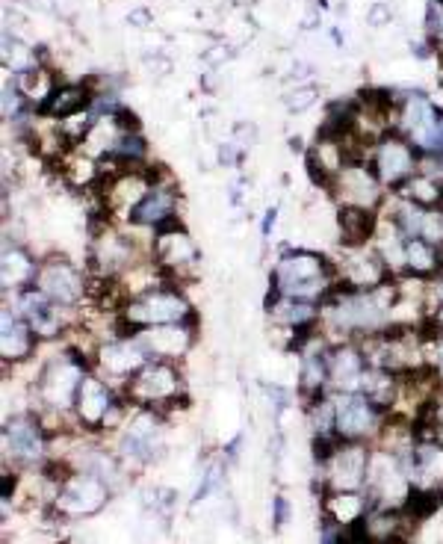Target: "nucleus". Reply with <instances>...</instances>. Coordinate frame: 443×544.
<instances>
[{
	"label": "nucleus",
	"instance_id": "f257e3e1",
	"mask_svg": "<svg viewBox=\"0 0 443 544\" xmlns=\"http://www.w3.org/2000/svg\"><path fill=\"white\" fill-rule=\"evenodd\" d=\"M319 323L328 335L346 343V340H364L384 332L390 323V311L381 308L373 290H346L334 287L322 305H319Z\"/></svg>",
	"mask_w": 443,
	"mask_h": 544
},
{
	"label": "nucleus",
	"instance_id": "f03ea898",
	"mask_svg": "<svg viewBox=\"0 0 443 544\" xmlns=\"http://www.w3.org/2000/svg\"><path fill=\"white\" fill-rule=\"evenodd\" d=\"M337 287V270L322 252H305V249H287L275 270H272V284L278 296L287 299H302V302H317Z\"/></svg>",
	"mask_w": 443,
	"mask_h": 544
},
{
	"label": "nucleus",
	"instance_id": "7ed1b4c3",
	"mask_svg": "<svg viewBox=\"0 0 443 544\" xmlns=\"http://www.w3.org/2000/svg\"><path fill=\"white\" fill-rule=\"evenodd\" d=\"M181 323H195V308L184 296V290H178L172 284L151 290L139 299H127L119 311L122 335H136V332L154 329V326H181Z\"/></svg>",
	"mask_w": 443,
	"mask_h": 544
},
{
	"label": "nucleus",
	"instance_id": "20e7f679",
	"mask_svg": "<svg viewBox=\"0 0 443 544\" xmlns=\"http://www.w3.org/2000/svg\"><path fill=\"white\" fill-rule=\"evenodd\" d=\"M89 364L92 358L80 355L77 349H65L63 355L51 358L36 373V382H33V397L39 400V411H57V414L74 411L80 382L92 370Z\"/></svg>",
	"mask_w": 443,
	"mask_h": 544
},
{
	"label": "nucleus",
	"instance_id": "39448f33",
	"mask_svg": "<svg viewBox=\"0 0 443 544\" xmlns=\"http://www.w3.org/2000/svg\"><path fill=\"white\" fill-rule=\"evenodd\" d=\"M122 394L133 406L154 408L163 414L184 400L187 385L175 361H148L122 388Z\"/></svg>",
	"mask_w": 443,
	"mask_h": 544
},
{
	"label": "nucleus",
	"instance_id": "423d86ee",
	"mask_svg": "<svg viewBox=\"0 0 443 544\" xmlns=\"http://www.w3.org/2000/svg\"><path fill=\"white\" fill-rule=\"evenodd\" d=\"M51 450V435L39 414H12L3 420V462L18 465V468H42L48 462Z\"/></svg>",
	"mask_w": 443,
	"mask_h": 544
},
{
	"label": "nucleus",
	"instance_id": "0eeeda50",
	"mask_svg": "<svg viewBox=\"0 0 443 544\" xmlns=\"http://www.w3.org/2000/svg\"><path fill=\"white\" fill-rule=\"evenodd\" d=\"M166 453V438H163V414L154 408H136L127 423L122 426L119 438V459L125 468H148Z\"/></svg>",
	"mask_w": 443,
	"mask_h": 544
},
{
	"label": "nucleus",
	"instance_id": "6e6552de",
	"mask_svg": "<svg viewBox=\"0 0 443 544\" xmlns=\"http://www.w3.org/2000/svg\"><path fill=\"white\" fill-rule=\"evenodd\" d=\"M370 459H373L370 441H340L334 453L325 462H319L322 491H364Z\"/></svg>",
	"mask_w": 443,
	"mask_h": 544
},
{
	"label": "nucleus",
	"instance_id": "1a4fd4ad",
	"mask_svg": "<svg viewBox=\"0 0 443 544\" xmlns=\"http://www.w3.org/2000/svg\"><path fill=\"white\" fill-rule=\"evenodd\" d=\"M420 160H423V154L417 151V145L399 131L381 136L370 151V166H373L376 178L384 190H393V193L420 172Z\"/></svg>",
	"mask_w": 443,
	"mask_h": 544
},
{
	"label": "nucleus",
	"instance_id": "9d476101",
	"mask_svg": "<svg viewBox=\"0 0 443 544\" xmlns=\"http://www.w3.org/2000/svg\"><path fill=\"white\" fill-rule=\"evenodd\" d=\"M367 497L370 506H393V509H405L408 497H411V479L405 474V465L396 453L390 450H373L370 459V474H367Z\"/></svg>",
	"mask_w": 443,
	"mask_h": 544
},
{
	"label": "nucleus",
	"instance_id": "9b49d317",
	"mask_svg": "<svg viewBox=\"0 0 443 544\" xmlns=\"http://www.w3.org/2000/svg\"><path fill=\"white\" fill-rule=\"evenodd\" d=\"M36 287L60 308H77L89 296V275L77 270L63 255H51L39 264Z\"/></svg>",
	"mask_w": 443,
	"mask_h": 544
},
{
	"label": "nucleus",
	"instance_id": "f8f14e48",
	"mask_svg": "<svg viewBox=\"0 0 443 544\" xmlns=\"http://www.w3.org/2000/svg\"><path fill=\"white\" fill-rule=\"evenodd\" d=\"M110 494H113V488L107 482H101L98 476L86 474V471L71 468V474L65 476L60 491H57L54 509L65 518H86V515L101 512L110 503Z\"/></svg>",
	"mask_w": 443,
	"mask_h": 544
},
{
	"label": "nucleus",
	"instance_id": "ddd939ff",
	"mask_svg": "<svg viewBox=\"0 0 443 544\" xmlns=\"http://www.w3.org/2000/svg\"><path fill=\"white\" fill-rule=\"evenodd\" d=\"M328 196L340 207H364V210H376V213L384 207V187L370 163H349L331 181Z\"/></svg>",
	"mask_w": 443,
	"mask_h": 544
},
{
	"label": "nucleus",
	"instance_id": "4468645a",
	"mask_svg": "<svg viewBox=\"0 0 443 544\" xmlns=\"http://www.w3.org/2000/svg\"><path fill=\"white\" fill-rule=\"evenodd\" d=\"M151 358L145 355L142 343L136 340V335H119L116 340H104L98 343L95 349V370L98 376H104L110 385H122L125 388L127 382L148 364Z\"/></svg>",
	"mask_w": 443,
	"mask_h": 544
},
{
	"label": "nucleus",
	"instance_id": "2eb2a0df",
	"mask_svg": "<svg viewBox=\"0 0 443 544\" xmlns=\"http://www.w3.org/2000/svg\"><path fill=\"white\" fill-rule=\"evenodd\" d=\"M331 264L337 270V287L346 290H376L393 278L373 246H340V258Z\"/></svg>",
	"mask_w": 443,
	"mask_h": 544
},
{
	"label": "nucleus",
	"instance_id": "dca6fc26",
	"mask_svg": "<svg viewBox=\"0 0 443 544\" xmlns=\"http://www.w3.org/2000/svg\"><path fill=\"white\" fill-rule=\"evenodd\" d=\"M151 258L157 261V267L166 272L169 278L192 270L198 264V246L190 237V231L181 225V219H169L166 225H160L154 231Z\"/></svg>",
	"mask_w": 443,
	"mask_h": 544
},
{
	"label": "nucleus",
	"instance_id": "f3484780",
	"mask_svg": "<svg viewBox=\"0 0 443 544\" xmlns=\"http://www.w3.org/2000/svg\"><path fill=\"white\" fill-rule=\"evenodd\" d=\"M337 403V438L340 441H373L379 438L387 414L364 394H334Z\"/></svg>",
	"mask_w": 443,
	"mask_h": 544
},
{
	"label": "nucleus",
	"instance_id": "a211bd4d",
	"mask_svg": "<svg viewBox=\"0 0 443 544\" xmlns=\"http://www.w3.org/2000/svg\"><path fill=\"white\" fill-rule=\"evenodd\" d=\"M370 361L358 340L334 343L328 352V391L331 394H361Z\"/></svg>",
	"mask_w": 443,
	"mask_h": 544
},
{
	"label": "nucleus",
	"instance_id": "6ab92c4d",
	"mask_svg": "<svg viewBox=\"0 0 443 544\" xmlns=\"http://www.w3.org/2000/svg\"><path fill=\"white\" fill-rule=\"evenodd\" d=\"M15 311L30 323L39 340H57L63 332V311L57 302H51L36 284L15 293Z\"/></svg>",
	"mask_w": 443,
	"mask_h": 544
},
{
	"label": "nucleus",
	"instance_id": "aec40b11",
	"mask_svg": "<svg viewBox=\"0 0 443 544\" xmlns=\"http://www.w3.org/2000/svg\"><path fill=\"white\" fill-rule=\"evenodd\" d=\"M119 394L113 391V385L98 376V373H86V379L80 382V391H77V403H74V417L83 429H92V432H101L104 429V420H107V411L116 406Z\"/></svg>",
	"mask_w": 443,
	"mask_h": 544
},
{
	"label": "nucleus",
	"instance_id": "412c9836",
	"mask_svg": "<svg viewBox=\"0 0 443 544\" xmlns=\"http://www.w3.org/2000/svg\"><path fill=\"white\" fill-rule=\"evenodd\" d=\"M414 491H441L443 494V444L441 441H414V447L399 456Z\"/></svg>",
	"mask_w": 443,
	"mask_h": 544
},
{
	"label": "nucleus",
	"instance_id": "4be33fe9",
	"mask_svg": "<svg viewBox=\"0 0 443 544\" xmlns=\"http://www.w3.org/2000/svg\"><path fill=\"white\" fill-rule=\"evenodd\" d=\"M136 340L142 343L145 355L151 361H184L190 355L195 343V323H181V326H154L136 332Z\"/></svg>",
	"mask_w": 443,
	"mask_h": 544
},
{
	"label": "nucleus",
	"instance_id": "5701e85b",
	"mask_svg": "<svg viewBox=\"0 0 443 544\" xmlns=\"http://www.w3.org/2000/svg\"><path fill=\"white\" fill-rule=\"evenodd\" d=\"M178 204L181 196L169 181H160L148 190V196L133 207V213L127 216L130 228H145V231H157L160 225H166L169 219H178Z\"/></svg>",
	"mask_w": 443,
	"mask_h": 544
},
{
	"label": "nucleus",
	"instance_id": "b1692460",
	"mask_svg": "<svg viewBox=\"0 0 443 544\" xmlns=\"http://www.w3.org/2000/svg\"><path fill=\"white\" fill-rule=\"evenodd\" d=\"M36 332L30 323L9 305L0 311V358L3 364H21L36 352Z\"/></svg>",
	"mask_w": 443,
	"mask_h": 544
},
{
	"label": "nucleus",
	"instance_id": "393cba45",
	"mask_svg": "<svg viewBox=\"0 0 443 544\" xmlns=\"http://www.w3.org/2000/svg\"><path fill=\"white\" fill-rule=\"evenodd\" d=\"M39 264L36 255H30L24 246L18 243H9L3 240V255H0V284H3V293H18L24 287H33L36 284V275H39Z\"/></svg>",
	"mask_w": 443,
	"mask_h": 544
},
{
	"label": "nucleus",
	"instance_id": "a878e982",
	"mask_svg": "<svg viewBox=\"0 0 443 544\" xmlns=\"http://www.w3.org/2000/svg\"><path fill=\"white\" fill-rule=\"evenodd\" d=\"M370 512L367 491H322V518L334 521L343 530L361 527Z\"/></svg>",
	"mask_w": 443,
	"mask_h": 544
},
{
	"label": "nucleus",
	"instance_id": "bb28decb",
	"mask_svg": "<svg viewBox=\"0 0 443 544\" xmlns=\"http://www.w3.org/2000/svg\"><path fill=\"white\" fill-rule=\"evenodd\" d=\"M441 122L443 110L438 104H432L429 98H423V95L408 98V101L399 107V113H396V131L402 136H408L414 145L429 134L432 128H438Z\"/></svg>",
	"mask_w": 443,
	"mask_h": 544
},
{
	"label": "nucleus",
	"instance_id": "cd10ccee",
	"mask_svg": "<svg viewBox=\"0 0 443 544\" xmlns=\"http://www.w3.org/2000/svg\"><path fill=\"white\" fill-rule=\"evenodd\" d=\"M92 104H95L92 83H60L51 92V98L39 107V113L51 122H65L77 113L92 110Z\"/></svg>",
	"mask_w": 443,
	"mask_h": 544
},
{
	"label": "nucleus",
	"instance_id": "c85d7f7f",
	"mask_svg": "<svg viewBox=\"0 0 443 544\" xmlns=\"http://www.w3.org/2000/svg\"><path fill=\"white\" fill-rule=\"evenodd\" d=\"M379 234V213L364 207H337L340 246H370Z\"/></svg>",
	"mask_w": 443,
	"mask_h": 544
},
{
	"label": "nucleus",
	"instance_id": "c756f323",
	"mask_svg": "<svg viewBox=\"0 0 443 544\" xmlns=\"http://www.w3.org/2000/svg\"><path fill=\"white\" fill-rule=\"evenodd\" d=\"M443 272L441 264V249L414 237V240H405V278H438Z\"/></svg>",
	"mask_w": 443,
	"mask_h": 544
},
{
	"label": "nucleus",
	"instance_id": "7c9ffc66",
	"mask_svg": "<svg viewBox=\"0 0 443 544\" xmlns=\"http://www.w3.org/2000/svg\"><path fill=\"white\" fill-rule=\"evenodd\" d=\"M15 83H18L21 95L27 98V104H39V107H42V104L51 98V92L60 86V83H57V77H54V71L45 66L21 71V74L15 77Z\"/></svg>",
	"mask_w": 443,
	"mask_h": 544
},
{
	"label": "nucleus",
	"instance_id": "2f4dec72",
	"mask_svg": "<svg viewBox=\"0 0 443 544\" xmlns=\"http://www.w3.org/2000/svg\"><path fill=\"white\" fill-rule=\"evenodd\" d=\"M414 432L420 441H441L443 444V388L435 391L432 400L414 414Z\"/></svg>",
	"mask_w": 443,
	"mask_h": 544
},
{
	"label": "nucleus",
	"instance_id": "473e14b6",
	"mask_svg": "<svg viewBox=\"0 0 443 544\" xmlns=\"http://www.w3.org/2000/svg\"><path fill=\"white\" fill-rule=\"evenodd\" d=\"M225 485V462L222 459H210L201 471V482L192 494V506H198L201 500H207L210 494H216Z\"/></svg>",
	"mask_w": 443,
	"mask_h": 544
},
{
	"label": "nucleus",
	"instance_id": "72a5a7b5",
	"mask_svg": "<svg viewBox=\"0 0 443 544\" xmlns=\"http://www.w3.org/2000/svg\"><path fill=\"white\" fill-rule=\"evenodd\" d=\"M319 89L314 83H296V89L287 95V110L290 113H305L317 104Z\"/></svg>",
	"mask_w": 443,
	"mask_h": 544
},
{
	"label": "nucleus",
	"instance_id": "f704fd0d",
	"mask_svg": "<svg viewBox=\"0 0 443 544\" xmlns=\"http://www.w3.org/2000/svg\"><path fill=\"white\" fill-rule=\"evenodd\" d=\"M290 500L284 494H275L272 497V530H284L287 521H290Z\"/></svg>",
	"mask_w": 443,
	"mask_h": 544
},
{
	"label": "nucleus",
	"instance_id": "c9c22d12",
	"mask_svg": "<svg viewBox=\"0 0 443 544\" xmlns=\"http://www.w3.org/2000/svg\"><path fill=\"white\" fill-rule=\"evenodd\" d=\"M429 36L435 39L438 51L443 54V6L435 9V3L429 6Z\"/></svg>",
	"mask_w": 443,
	"mask_h": 544
},
{
	"label": "nucleus",
	"instance_id": "e433bc0d",
	"mask_svg": "<svg viewBox=\"0 0 443 544\" xmlns=\"http://www.w3.org/2000/svg\"><path fill=\"white\" fill-rule=\"evenodd\" d=\"M429 364H432V370H435V376H438V382H441L443 388V338L432 340L429 343Z\"/></svg>",
	"mask_w": 443,
	"mask_h": 544
},
{
	"label": "nucleus",
	"instance_id": "4c0bfd02",
	"mask_svg": "<svg viewBox=\"0 0 443 544\" xmlns=\"http://www.w3.org/2000/svg\"><path fill=\"white\" fill-rule=\"evenodd\" d=\"M390 21V6H384V3H376L370 12H367V24L370 27H384Z\"/></svg>",
	"mask_w": 443,
	"mask_h": 544
},
{
	"label": "nucleus",
	"instance_id": "58836bf2",
	"mask_svg": "<svg viewBox=\"0 0 443 544\" xmlns=\"http://www.w3.org/2000/svg\"><path fill=\"white\" fill-rule=\"evenodd\" d=\"M151 21V15H148V9H136V12H130V24H148Z\"/></svg>",
	"mask_w": 443,
	"mask_h": 544
},
{
	"label": "nucleus",
	"instance_id": "ea45409f",
	"mask_svg": "<svg viewBox=\"0 0 443 544\" xmlns=\"http://www.w3.org/2000/svg\"><path fill=\"white\" fill-rule=\"evenodd\" d=\"M275 216H278V210L272 207V210L266 213V219H263V234H269V231L275 228Z\"/></svg>",
	"mask_w": 443,
	"mask_h": 544
},
{
	"label": "nucleus",
	"instance_id": "a19ab883",
	"mask_svg": "<svg viewBox=\"0 0 443 544\" xmlns=\"http://www.w3.org/2000/svg\"><path fill=\"white\" fill-rule=\"evenodd\" d=\"M346 544H367V542H364L361 536H355V533H352V539H349V542H346Z\"/></svg>",
	"mask_w": 443,
	"mask_h": 544
},
{
	"label": "nucleus",
	"instance_id": "79ce46f5",
	"mask_svg": "<svg viewBox=\"0 0 443 544\" xmlns=\"http://www.w3.org/2000/svg\"><path fill=\"white\" fill-rule=\"evenodd\" d=\"M390 544H405V542H390Z\"/></svg>",
	"mask_w": 443,
	"mask_h": 544
},
{
	"label": "nucleus",
	"instance_id": "37998d69",
	"mask_svg": "<svg viewBox=\"0 0 443 544\" xmlns=\"http://www.w3.org/2000/svg\"><path fill=\"white\" fill-rule=\"evenodd\" d=\"M438 3H441V6H443V0H438Z\"/></svg>",
	"mask_w": 443,
	"mask_h": 544
}]
</instances>
